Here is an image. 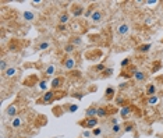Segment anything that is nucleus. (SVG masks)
Returning a JSON list of instances; mask_svg holds the SVG:
<instances>
[{"label": "nucleus", "instance_id": "f257e3e1", "mask_svg": "<svg viewBox=\"0 0 163 138\" xmlns=\"http://www.w3.org/2000/svg\"><path fill=\"white\" fill-rule=\"evenodd\" d=\"M56 98H57L56 96V91H53V90L48 91V92H45L39 99H38L36 103L38 105H42V103H43V105H49V103H52Z\"/></svg>", "mask_w": 163, "mask_h": 138}, {"label": "nucleus", "instance_id": "f03ea898", "mask_svg": "<svg viewBox=\"0 0 163 138\" xmlns=\"http://www.w3.org/2000/svg\"><path fill=\"white\" fill-rule=\"evenodd\" d=\"M78 124L81 127H84V128H96L98 127V124H99V120H98V117H92V119H88V117H85V120H81V122H78Z\"/></svg>", "mask_w": 163, "mask_h": 138}, {"label": "nucleus", "instance_id": "7ed1b4c3", "mask_svg": "<svg viewBox=\"0 0 163 138\" xmlns=\"http://www.w3.org/2000/svg\"><path fill=\"white\" fill-rule=\"evenodd\" d=\"M65 82V78L64 77H54L53 80H52V82H50V87H52V90L53 91H57L60 90L61 87H63V84Z\"/></svg>", "mask_w": 163, "mask_h": 138}, {"label": "nucleus", "instance_id": "20e7f679", "mask_svg": "<svg viewBox=\"0 0 163 138\" xmlns=\"http://www.w3.org/2000/svg\"><path fill=\"white\" fill-rule=\"evenodd\" d=\"M71 14L73 17H81L84 14V6L80 3H75L71 6Z\"/></svg>", "mask_w": 163, "mask_h": 138}, {"label": "nucleus", "instance_id": "39448f33", "mask_svg": "<svg viewBox=\"0 0 163 138\" xmlns=\"http://www.w3.org/2000/svg\"><path fill=\"white\" fill-rule=\"evenodd\" d=\"M17 113H18V106L16 103H11V105H8L6 107V114H7L8 117H17Z\"/></svg>", "mask_w": 163, "mask_h": 138}, {"label": "nucleus", "instance_id": "423d86ee", "mask_svg": "<svg viewBox=\"0 0 163 138\" xmlns=\"http://www.w3.org/2000/svg\"><path fill=\"white\" fill-rule=\"evenodd\" d=\"M25 87H29V88H32V87H35L36 84H39V81H38V77L36 75H28V77L24 80V82H22Z\"/></svg>", "mask_w": 163, "mask_h": 138}, {"label": "nucleus", "instance_id": "0eeeda50", "mask_svg": "<svg viewBox=\"0 0 163 138\" xmlns=\"http://www.w3.org/2000/svg\"><path fill=\"white\" fill-rule=\"evenodd\" d=\"M118 113H120V116H121L123 119H128L131 116V113H132V107H131L130 105L123 106L121 109L118 110Z\"/></svg>", "mask_w": 163, "mask_h": 138}, {"label": "nucleus", "instance_id": "6e6552de", "mask_svg": "<svg viewBox=\"0 0 163 138\" xmlns=\"http://www.w3.org/2000/svg\"><path fill=\"white\" fill-rule=\"evenodd\" d=\"M61 66H63L65 70H73L74 67H75V60L71 59V57H65L64 60L61 61Z\"/></svg>", "mask_w": 163, "mask_h": 138}, {"label": "nucleus", "instance_id": "1a4fd4ad", "mask_svg": "<svg viewBox=\"0 0 163 138\" xmlns=\"http://www.w3.org/2000/svg\"><path fill=\"white\" fill-rule=\"evenodd\" d=\"M96 114H98V107L95 105H92V106H89L88 109L85 110V116L88 119H92V117H96Z\"/></svg>", "mask_w": 163, "mask_h": 138}, {"label": "nucleus", "instance_id": "9d476101", "mask_svg": "<svg viewBox=\"0 0 163 138\" xmlns=\"http://www.w3.org/2000/svg\"><path fill=\"white\" fill-rule=\"evenodd\" d=\"M135 130V123L127 120L124 124H123V133H132Z\"/></svg>", "mask_w": 163, "mask_h": 138}, {"label": "nucleus", "instance_id": "9b49d317", "mask_svg": "<svg viewBox=\"0 0 163 138\" xmlns=\"http://www.w3.org/2000/svg\"><path fill=\"white\" fill-rule=\"evenodd\" d=\"M114 98H116V90L113 87H107L106 91H105V99L106 101H112Z\"/></svg>", "mask_w": 163, "mask_h": 138}, {"label": "nucleus", "instance_id": "f8f14e48", "mask_svg": "<svg viewBox=\"0 0 163 138\" xmlns=\"http://www.w3.org/2000/svg\"><path fill=\"white\" fill-rule=\"evenodd\" d=\"M91 20L94 21V22H100V21L103 20V13L100 11V10H94V13H92V16H91Z\"/></svg>", "mask_w": 163, "mask_h": 138}, {"label": "nucleus", "instance_id": "ddd939ff", "mask_svg": "<svg viewBox=\"0 0 163 138\" xmlns=\"http://www.w3.org/2000/svg\"><path fill=\"white\" fill-rule=\"evenodd\" d=\"M128 32H130V25L126 24V22H124V24H120L117 27V34L118 35H127Z\"/></svg>", "mask_w": 163, "mask_h": 138}, {"label": "nucleus", "instance_id": "4468645a", "mask_svg": "<svg viewBox=\"0 0 163 138\" xmlns=\"http://www.w3.org/2000/svg\"><path fill=\"white\" fill-rule=\"evenodd\" d=\"M110 116V112L107 110L106 106H99L98 107V114L96 117H109Z\"/></svg>", "mask_w": 163, "mask_h": 138}, {"label": "nucleus", "instance_id": "2eb2a0df", "mask_svg": "<svg viewBox=\"0 0 163 138\" xmlns=\"http://www.w3.org/2000/svg\"><path fill=\"white\" fill-rule=\"evenodd\" d=\"M156 91H158V88H156L155 84H148V85H147V91H145V95H147L148 98L153 96V95H156Z\"/></svg>", "mask_w": 163, "mask_h": 138}, {"label": "nucleus", "instance_id": "dca6fc26", "mask_svg": "<svg viewBox=\"0 0 163 138\" xmlns=\"http://www.w3.org/2000/svg\"><path fill=\"white\" fill-rule=\"evenodd\" d=\"M132 77H134L135 81H138V82H144L145 80H147L148 75H147V73H144V71L138 70V71H137V73H135L134 75H132Z\"/></svg>", "mask_w": 163, "mask_h": 138}, {"label": "nucleus", "instance_id": "f3484780", "mask_svg": "<svg viewBox=\"0 0 163 138\" xmlns=\"http://www.w3.org/2000/svg\"><path fill=\"white\" fill-rule=\"evenodd\" d=\"M63 109H64V112H67V113H75V112L78 110V105L65 103V105H63Z\"/></svg>", "mask_w": 163, "mask_h": 138}, {"label": "nucleus", "instance_id": "a211bd4d", "mask_svg": "<svg viewBox=\"0 0 163 138\" xmlns=\"http://www.w3.org/2000/svg\"><path fill=\"white\" fill-rule=\"evenodd\" d=\"M21 126H22V119L20 116H17V117H14L11 120V128L18 130V128H21Z\"/></svg>", "mask_w": 163, "mask_h": 138}, {"label": "nucleus", "instance_id": "6ab92c4d", "mask_svg": "<svg viewBox=\"0 0 163 138\" xmlns=\"http://www.w3.org/2000/svg\"><path fill=\"white\" fill-rule=\"evenodd\" d=\"M68 21H70V14H68L67 11L61 13L60 16H59V24H64V25H67V24H68Z\"/></svg>", "mask_w": 163, "mask_h": 138}, {"label": "nucleus", "instance_id": "aec40b11", "mask_svg": "<svg viewBox=\"0 0 163 138\" xmlns=\"http://www.w3.org/2000/svg\"><path fill=\"white\" fill-rule=\"evenodd\" d=\"M151 48H152L151 43H142V45H139L138 48H137V52H139V53H148L149 50H151Z\"/></svg>", "mask_w": 163, "mask_h": 138}, {"label": "nucleus", "instance_id": "412c9836", "mask_svg": "<svg viewBox=\"0 0 163 138\" xmlns=\"http://www.w3.org/2000/svg\"><path fill=\"white\" fill-rule=\"evenodd\" d=\"M43 73H45V77H50V75H53V74L56 73V66H54V64H49L45 69Z\"/></svg>", "mask_w": 163, "mask_h": 138}, {"label": "nucleus", "instance_id": "4be33fe9", "mask_svg": "<svg viewBox=\"0 0 163 138\" xmlns=\"http://www.w3.org/2000/svg\"><path fill=\"white\" fill-rule=\"evenodd\" d=\"M49 46H50V43L48 41H42V42H39L36 45V50H39V52H43V50H48L49 49Z\"/></svg>", "mask_w": 163, "mask_h": 138}, {"label": "nucleus", "instance_id": "5701e85b", "mask_svg": "<svg viewBox=\"0 0 163 138\" xmlns=\"http://www.w3.org/2000/svg\"><path fill=\"white\" fill-rule=\"evenodd\" d=\"M17 73H18V70H17L16 67H8V69L4 71V75H6L7 78H13Z\"/></svg>", "mask_w": 163, "mask_h": 138}, {"label": "nucleus", "instance_id": "b1692460", "mask_svg": "<svg viewBox=\"0 0 163 138\" xmlns=\"http://www.w3.org/2000/svg\"><path fill=\"white\" fill-rule=\"evenodd\" d=\"M128 105V101H127L124 96H117L116 98V106H127Z\"/></svg>", "mask_w": 163, "mask_h": 138}, {"label": "nucleus", "instance_id": "393cba45", "mask_svg": "<svg viewBox=\"0 0 163 138\" xmlns=\"http://www.w3.org/2000/svg\"><path fill=\"white\" fill-rule=\"evenodd\" d=\"M70 43H73L75 48L77 46H81L82 45V39H81V37H73L71 39H70Z\"/></svg>", "mask_w": 163, "mask_h": 138}, {"label": "nucleus", "instance_id": "a878e982", "mask_svg": "<svg viewBox=\"0 0 163 138\" xmlns=\"http://www.w3.org/2000/svg\"><path fill=\"white\" fill-rule=\"evenodd\" d=\"M110 131L113 133V134H120L123 131V126L121 124H116V126H112L110 127Z\"/></svg>", "mask_w": 163, "mask_h": 138}, {"label": "nucleus", "instance_id": "bb28decb", "mask_svg": "<svg viewBox=\"0 0 163 138\" xmlns=\"http://www.w3.org/2000/svg\"><path fill=\"white\" fill-rule=\"evenodd\" d=\"M158 102H159V96H158V95L149 96V98L147 99V103H148V105H156Z\"/></svg>", "mask_w": 163, "mask_h": 138}, {"label": "nucleus", "instance_id": "cd10ccee", "mask_svg": "<svg viewBox=\"0 0 163 138\" xmlns=\"http://www.w3.org/2000/svg\"><path fill=\"white\" fill-rule=\"evenodd\" d=\"M92 70H94V71H96V73H103V71L106 70V66L103 64V63H100V64L94 66V67H92Z\"/></svg>", "mask_w": 163, "mask_h": 138}, {"label": "nucleus", "instance_id": "c85d7f7f", "mask_svg": "<svg viewBox=\"0 0 163 138\" xmlns=\"http://www.w3.org/2000/svg\"><path fill=\"white\" fill-rule=\"evenodd\" d=\"M22 17H24L25 21H33V18H35L33 13H31V11H24L22 13Z\"/></svg>", "mask_w": 163, "mask_h": 138}, {"label": "nucleus", "instance_id": "c756f323", "mask_svg": "<svg viewBox=\"0 0 163 138\" xmlns=\"http://www.w3.org/2000/svg\"><path fill=\"white\" fill-rule=\"evenodd\" d=\"M120 66H121V69H127V67H130V66H131V59H130V57L123 59L121 63H120Z\"/></svg>", "mask_w": 163, "mask_h": 138}, {"label": "nucleus", "instance_id": "7c9ffc66", "mask_svg": "<svg viewBox=\"0 0 163 138\" xmlns=\"http://www.w3.org/2000/svg\"><path fill=\"white\" fill-rule=\"evenodd\" d=\"M74 50H75V46H74L73 43H70V42L64 46V52H65V53H73Z\"/></svg>", "mask_w": 163, "mask_h": 138}, {"label": "nucleus", "instance_id": "2f4dec72", "mask_svg": "<svg viewBox=\"0 0 163 138\" xmlns=\"http://www.w3.org/2000/svg\"><path fill=\"white\" fill-rule=\"evenodd\" d=\"M39 88H41V91H45V92H48V82L45 81V80H42V81H39Z\"/></svg>", "mask_w": 163, "mask_h": 138}, {"label": "nucleus", "instance_id": "473e14b6", "mask_svg": "<svg viewBox=\"0 0 163 138\" xmlns=\"http://www.w3.org/2000/svg\"><path fill=\"white\" fill-rule=\"evenodd\" d=\"M102 133H103V130L102 128H100V127H96V128H94V130H92V135H94V137H100V135H102Z\"/></svg>", "mask_w": 163, "mask_h": 138}, {"label": "nucleus", "instance_id": "72a5a7b5", "mask_svg": "<svg viewBox=\"0 0 163 138\" xmlns=\"http://www.w3.org/2000/svg\"><path fill=\"white\" fill-rule=\"evenodd\" d=\"M7 69H8L7 61H6V60H1V61H0V71H1V73H4V71H6Z\"/></svg>", "mask_w": 163, "mask_h": 138}, {"label": "nucleus", "instance_id": "f704fd0d", "mask_svg": "<svg viewBox=\"0 0 163 138\" xmlns=\"http://www.w3.org/2000/svg\"><path fill=\"white\" fill-rule=\"evenodd\" d=\"M67 28H68V27H67V25H64V24H59L56 27V29L59 31V32H65V31H67Z\"/></svg>", "mask_w": 163, "mask_h": 138}, {"label": "nucleus", "instance_id": "c9c22d12", "mask_svg": "<svg viewBox=\"0 0 163 138\" xmlns=\"http://www.w3.org/2000/svg\"><path fill=\"white\" fill-rule=\"evenodd\" d=\"M63 112H64V109H63V106H61V109H59V107H53V113L56 114L57 117H60Z\"/></svg>", "mask_w": 163, "mask_h": 138}, {"label": "nucleus", "instance_id": "e433bc0d", "mask_svg": "<svg viewBox=\"0 0 163 138\" xmlns=\"http://www.w3.org/2000/svg\"><path fill=\"white\" fill-rule=\"evenodd\" d=\"M112 73H113V69H106V70H105V71L102 73V77L106 78V77H109V75H112Z\"/></svg>", "mask_w": 163, "mask_h": 138}, {"label": "nucleus", "instance_id": "4c0bfd02", "mask_svg": "<svg viewBox=\"0 0 163 138\" xmlns=\"http://www.w3.org/2000/svg\"><path fill=\"white\" fill-rule=\"evenodd\" d=\"M91 135H92V131H89V130L82 131V138H91Z\"/></svg>", "mask_w": 163, "mask_h": 138}, {"label": "nucleus", "instance_id": "58836bf2", "mask_svg": "<svg viewBox=\"0 0 163 138\" xmlns=\"http://www.w3.org/2000/svg\"><path fill=\"white\" fill-rule=\"evenodd\" d=\"M160 67H162V64H160V61H158V63H156V66L155 64L152 66V73H156V71H158Z\"/></svg>", "mask_w": 163, "mask_h": 138}, {"label": "nucleus", "instance_id": "ea45409f", "mask_svg": "<svg viewBox=\"0 0 163 138\" xmlns=\"http://www.w3.org/2000/svg\"><path fill=\"white\" fill-rule=\"evenodd\" d=\"M71 96L75 98V99H82V98H84V93H82V92H74Z\"/></svg>", "mask_w": 163, "mask_h": 138}, {"label": "nucleus", "instance_id": "a19ab883", "mask_svg": "<svg viewBox=\"0 0 163 138\" xmlns=\"http://www.w3.org/2000/svg\"><path fill=\"white\" fill-rule=\"evenodd\" d=\"M116 124H118L117 117H112V119H110V127H112V126H116Z\"/></svg>", "mask_w": 163, "mask_h": 138}, {"label": "nucleus", "instance_id": "79ce46f5", "mask_svg": "<svg viewBox=\"0 0 163 138\" xmlns=\"http://www.w3.org/2000/svg\"><path fill=\"white\" fill-rule=\"evenodd\" d=\"M127 87H128V82H124V84H120L118 88H120V91H121V90H126Z\"/></svg>", "mask_w": 163, "mask_h": 138}, {"label": "nucleus", "instance_id": "37998d69", "mask_svg": "<svg viewBox=\"0 0 163 138\" xmlns=\"http://www.w3.org/2000/svg\"><path fill=\"white\" fill-rule=\"evenodd\" d=\"M92 13H94V11H92L91 8H89V10H86V11H85V17H91V16H92Z\"/></svg>", "mask_w": 163, "mask_h": 138}, {"label": "nucleus", "instance_id": "c03bdc74", "mask_svg": "<svg viewBox=\"0 0 163 138\" xmlns=\"http://www.w3.org/2000/svg\"><path fill=\"white\" fill-rule=\"evenodd\" d=\"M147 3H148V4H156L158 1H156V0H148Z\"/></svg>", "mask_w": 163, "mask_h": 138}, {"label": "nucleus", "instance_id": "a18cd8bd", "mask_svg": "<svg viewBox=\"0 0 163 138\" xmlns=\"http://www.w3.org/2000/svg\"><path fill=\"white\" fill-rule=\"evenodd\" d=\"M160 43H163V39H162V41H160Z\"/></svg>", "mask_w": 163, "mask_h": 138}]
</instances>
